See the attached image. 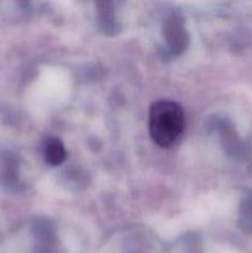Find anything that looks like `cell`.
<instances>
[{
	"mask_svg": "<svg viewBox=\"0 0 252 253\" xmlns=\"http://www.w3.org/2000/svg\"><path fill=\"white\" fill-rule=\"evenodd\" d=\"M185 128V116L182 106L172 100H160L152 104L148 115V131L156 145L170 148L182 138Z\"/></svg>",
	"mask_w": 252,
	"mask_h": 253,
	"instance_id": "cell-1",
	"label": "cell"
},
{
	"mask_svg": "<svg viewBox=\"0 0 252 253\" xmlns=\"http://www.w3.org/2000/svg\"><path fill=\"white\" fill-rule=\"evenodd\" d=\"M163 39L173 54H180L187 48L189 36L183 19L177 12L166 17L163 22Z\"/></svg>",
	"mask_w": 252,
	"mask_h": 253,
	"instance_id": "cell-2",
	"label": "cell"
},
{
	"mask_svg": "<svg viewBox=\"0 0 252 253\" xmlns=\"http://www.w3.org/2000/svg\"><path fill=\"white\" fill-rule=\"evenodd\" d=\"M43 155L49 166H61L67 158V151L58 137H48L44 143Z\"/></svg>",
	"mask_w": 252,
	"mask_h": 253,
	"instance_id": "cell-3",
	"label": "cell"
},
{
	"mask_svg": "<svg viewBox=\"0 0 252 253\" xmlns=\"http://www.w3.org/2000/svg\"><path fill=\"white\" fill-rule=\"evenodd\" d=\"M100 10H99V15H100V22L103 24V29L110 30L114 27V12L111 9V4L109 2H103L100 4Z\"/></svg>",
	"mask_w": 252,
	"mask_h": 253,
	"instance_id": "cell-4",
	"label": "cell"
}]
</instances>
